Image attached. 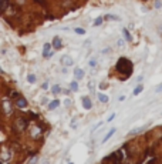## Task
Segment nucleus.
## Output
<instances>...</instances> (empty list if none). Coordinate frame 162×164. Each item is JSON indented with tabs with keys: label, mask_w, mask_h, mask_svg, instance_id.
I'll list each match as a JSON object with an SVG mask.
<instances>
[{
	"label": "nucleus",
	"mask_w": 162,
	"mask_h": 164,
	"mask_svg": "<svg viewBox=\"0 0 162 164\" xmlns=\"http://www.w3.org/2000/svg\"><path fill=\"white\" fill-rule=\"evenodd\" d=\"M102 22H104V17H98L97 20H95V22H94V27H98V26H100V24H102Z\"/></svg>",
	"instance_id": "obj_19"
},
{
	"label": "nucleus",
	"mask_w": 162,
	"mask_h": 164,
	"mask_svg": "<svg viewBox=\"0 0 162 164\" xmlns=\"http://www.w3.org/2000/svg\"><path fill=\"white\" fill-rule=\"evenodd\" d=\"M104 20H117V22H120L121 17L115 16V14H107V16H104Z\"/></svg>",
	"instance_id": "obj_14"
},
{
	"label": "nucleus",
	"mask_w": 162,
	"mask_h": 164,
	"mask_svg": "<svg viewBox=\"0 0 162 164\" xmlns=\"http://www.w3.org/2000/svg\"><path fill=\"white\" fill-rule=\"evenodd\" d=\"M16 130L17 131H24L27 128V120H24V117H19L16 118Z\"/></svg>",
	"instance_id": "obj_2"
},
{
	"label": "nucleus",
	"mask_w": 162,
	"mask_h": 164,
	"mask_svg": "<svg viewBox=\"0 0 162 164\" xmlns=\"http://www.w3.org/2000/svg\"><path fill=\"white\" fill-rule=\"evenodd\" d=\"M81 101H83V107L85 108V110H90V108L93 107V103H91L90 97H87V96H84V97L81 98Z\"/></svg>",
	"instance_id": "obj_7"
},
{
	"label": "nucleus",
	"mask_w": 162,
	"mask_h": 164,
	"mask_svg": "<svg viewBox=\"0 0 162 164\" xmlns=\"http://www.w3.org/2000/svg\"><path fill=\"white\" fill-rule=\"evenodd\" d=\"M36 80H37V77H36V76L34 74H31V73H30V74H27V81L28 83H36Z\"/></svg>",
	"instance_id": "obj_18"
},
{
	"label": "nucleus",
	"mask_w": 162,
	"mask_h": 164,
	"mask_svg": "<svg viewBox=\"0 0 162 164\" xmlns=\"http://www.w3.org/2000/svg\"><path fill=\"white\" fill-rule=\"evenodd\" d=\"M20 96H21V94H20L19 91H13V93L10 94V98H12V100H16V98H19Z\"/></svg>",
	"instance_id": "obj_23"
},
{
	"label": "nucleus",
	"mask_w": 162,
	"mask_h": 164,
	"mask_svg": "<svg viewBox=\"0 0 162 164\" xmlns=\"http://www.w3.org/2000/svg\"><path fill=\"white\" fill-rule=\"evenodd\" d=\"M74 32L77 33V34H85V30H84V29H80V27H75Z\"/></svg>",
	"instance_id": "obj_24"
},
{
	"label": "nucleus",
	"mask_w": 162,
	"mask_h": 164,
	"mask_svg": "<svg viewBox=\"0 0 162 164\" xmlns=\"http://www.w3.org/2000/svg\"><path fill=\"white\" fill-rule=\"evenodd\" d=\"M118 100H120V101H124V100H125V96H120V97H118Z\"/></svg>",
	"instance_id": "obj_32"
},
{
	"label": "nucleus",
	"mask_w": 162,
	"mask_h": 164,
	"mask_svg": "<svg viewBox=\"0 0 162 164\" xmlns=\"http://www.w3.org/2000/svg\"><path fill=\"white\" fill-rule=\"evenodd\" d=\"M122 34H124V40H127V42H132V36H131V33L127 30V29H124L122 30Z\"/></svg>",
	"instance_id": "obj_13"
},
{
	"label": "nucleus",
	"mask_w": 162,
	"mask_h": 164,
	"mask_svg": "<svg viewBox=\"0 0 162 164\" xmlns=\"http://www.w3.org/2000/svg\"><path fill=\"white\" fill-rule=\"evenodd\" d=\"M115 131H117V128H115V127H114V128H110V131H108V133H107V134H105V137L102 138V143H107V141H108V140H110V138H111L112 136H114V134H115Z\"/></svg>",
	"instance_id": "obj_10"
},
{
	"label": "nucleus",
	"mask_w": 162,
	"mask_h": 164,
	"mask_svg": "<svg viewBox=\"0 0 162 164\" xmlns=\"http://www.w3.org/2000/svg\"><path fill=\"white\" fill-rule=\"evenodd\" d=\"M9 6H10V0H0V14L5 13Z\"/></svg>",
	"instance_id": "obj_8"
},
{
	"label": "nucleus",
	"mask_w": 162,
	"mask_h": 164,
	"mask_svg": "<svg viewBox=\"0 0 162 164\" xmlns=\"http://www.w3.org/2000/svg\"><path fill=\"white\" fill-rule=\"evenodd\" d=\"M138 81H139V83H141V81H142V76H139L138 79H137V83H138Z\"/></svg>",
	"instance_id": "obj_34"
},
{
	"label": "nucleus",
	"mask_w": 162,
	"mask_h": 164,
	"mask_svg": "<svg viewBox=\"0 0 162 164\" xmlns=\"http://www.w3.org/2000/svg\"><path fill=\"white\" fill-rule=\"evenodd\" d=\"M64 104H65V106H67V107H68V106H70V104H71V103H70V100H65V101H64Z\"/></svg>",
	"instance_id": "obj_33"
},
{
	"label": "nucleus",
	"mask_w": 162,
	"mask_h": 164,
	"mask_svg": "<svg viewBox=\"0 0 162 164\" xmlns=\"http://www.w3.org/2000/svg\"><path fill=\"white\" fill-rule=\"evenodd\" d=\"M51 49H53L51 43H44V46H43V57L50 59V54L53 53V52H51Z\"/></svg>",
	"instance_id": "obj_4"
},
{
	"label": "nucleus",
	"mask_w": 162,
	"mask_h": 164,
	"mask_svg": "<svg viewBox=\"0 0 162 164\" xmlns=\"http://www.w3.org/2000/svg\"><path fill=\"white\" fill-rule=\"evenodd\" d=\"M51 91H53V93L54 94H57V93H60L61 91V87L58 84H56V86H53V89H51Z\"/></svg>",
	"instance_id": "obj_22"
},
{
	"label": "nucleus",
	"mask_w": 162,
	"mask_h": 164,
	"mask_svg": "<svg viewBox=\"0 0 162 164\" xmlns=\"http://www.w3.org/2000/svg\"><path fill=\"white\" fill-rule=\"evenodd\" d=\"M161 91H162V83H161V84H158L157 87H155V93H161Z\"/></svg>",
	"instance_id": "obj_25"
},
{
	"label": "nucleus",
	"mask_w": 162,
	"mask_h": 164,
	"mask_svg": "<svg viewBox=\"0 0 162 164\" xmlns=\"http://www.w3.org/2000/svg\"><path fill=\"white\" fill-rule=\"evenodd\" d=\"M98 100H100L101 103H108V96L104 93H98Z\"/></svg>",
	"instance_id": "obj_15"
},
{
	"label": "nucleus",
	"mask_w": 162,
	"mask_h": 164,
	"mask_svg": "<svg viewBox=\"0 0 162 164\" xmlns=\"http://www.w3.org/2000/svg\"><path fill=\"white\" fill-rule=\"evenodd\" d=\"M88 64H90V67H93V69H94V67H97V59H94V57H93V59H90Z\"/></svg>",
	"instance_id": "obj_20"
},
{
	"label": "nucleus",
	"mask_w": 162,
	"mask_h": 164,
	"mask_svg": "<svg viewBox=\"0 0 162 164\" xmlns=\"http://www.w3.org/2000/svg\"><path fill=\"white\" fill-rule=\"evenodd\" d=\"M27 106H28V101L23 97V96H20L19 98H16V107L17 108H26Z\"/></svg>",
	"instance_id": "obj_3"
},
{
	"label": "nucleus",
	"mask_w": 162,
	"mask_h": 164,
	"mask_svg": "<svg viewBox=\"0 0 162 164\" xmlns=\"http://www.w3.org/2000/svg\"><path fill=\"white\" fill-rule=\"evenodd\" d=\"M142 90H144V86L142 84H138L134 89V91H132V96H138L139 93H142Z\"/></svg>",
	"instance_id": "obj_16"
},
{
	"label": "nucleus",
	"mask_w": 162,
	"mask_h": 164,
	"mask_svg": "<svg viewBox=\"0 0 162 164\" xmlns=\"http://www.w3.org/2000/svg\"><path fill=\"white\" fill-rule=\"evenodd\" d=\"M41 89H43V90H47V89H48V83H47V81L41 84Z\"/></svg>",
	"instance_id": "obj_28"
},
{
	"label": "nucleus",
	"mask_w": 162,
	"mask_h": 164,
	"mask_svg": "<svg viewBox=\"0 0 162 164\" xmlns=\"http://www.w3.org/2000/svg\"><path fill=\"white\" fill-rule=\"evenodd\" d=\"M70 90H71V91H77V90H78V81H77V80H74V81L70 83Z\"/></svg>",
	"instance_id": "obj_17"
},
{
	"label": "nucleus",
	"mask_w": 162,
	"mask_h": 164,
	"mask_svg": "<svg viewBox=\"0 0 162 164\" xmlns=\"http://www.w3.org/2000/svg\"><path fill=\"white\" fill-rule=\"evenodd\" d=\"M51 46L54 47V49H61L63 47V40H61V37H58V36H56V37L53 39V42H51Z\"/></svg>",
	"instance_id": "obj_6"
},
{
	"label": "nucleus",
	"mask_w": 162,
	"mask_h": 164,
	"mask_svg": "<svg viewBox=\"0 0 162 164\" xmlns=\"http://www.w3.org/2000/svg\"><path fill=\"white\" fill-rule=\"evenodd\" d=\"M100 89H107V84H105V83H101V84H100Z\"/></svg>",
	"instance_id": "obj_31"
},
{
	"label": "nucleus",
	"mask_w": 162,
	"mask_h": 164,
	"mask_svg": "<svg viewBox=\"0 0 162 164\" xmlns=\"http://www.w3.org/2000/svg\"><path fill=\"white\" fill-rule=\"evenodd\" d=\"M115 116H117V114H115V113H112V114H111V116H110V117H108V118H107V121H108V123H110V121H112V120H114V118H115Z\"/></svg>",
	"instance_id": "obj_27"
},
{
	"label": "nucleus",
	"mask_w": 162,
	"mask_h": 164,
	"mask_svg": "<svg viewBox=\"0 0 162 164\" xmlns=\"http://www.w3.org/2000/svg\"><path fill=\"white\" fill-rule=\"evenodd\" d=\"M58 106H60V100H53V101H50V103H48V106H47V110H48V111H53V110H56Z\"/></svg>",
	"instance_id": "obj_9"
},
{
	"label": "nucleus",
	"mask_w": 162,
	"mask_h": 164,
	"mask_svg": "<svg viewBox=\"0 0 162 164\" xmlns=\"http://www.w3.org/2000/svg\"><path fill=\"white\" fill-rule=\"evenodd\" d=\"M60 61H61V64L64 66V67H70V66H73L74 64V61H73V59L70 56H67V54H64V56L60 59Z\"/></svg>",
	"instance_id": "obj_5"
},
{
	"label": "nucleus",
	"mask_w": 162,
	"mask_h": 164,
	"mask_svg": "<svg viewBox=\"0 0 162 164\" xmlns=\"http://www.w3.org/2000/svg\"><path fill=\"white\" fill-rule=\"evenodd\" d=\"M108 53H111V49H104L102 50V54H108Z\"/></svg>",
	"instance_id": "obj_30"
},
{
	"label": "nucleus",
	"mask_w": 162,
	"mask_h": 164,
	"mask_svg": "<svg viewBox=\"0 0 162 164\" xmlns=\"http://www.w3.org/2000/svg\"><path fill=\"white\" fill-rule=\"evenodd\" d=\"M115 70L118 74L122 76V79H130L131 74H132V71H134V64H132V61H131L130 59L121 57L120 60L117 61Z\"/></svg>",
	"instance_id": "obj_1"
},
{
	"label": "nucleus",
	"mask_w": 162,
	"mask_h": 164,
	"mask_svg": "<svg viewBox=\"0 0 162 164\" xmlns=\"http://www.w3.org/2000/svg\"><path fill=\"white\" fill-rule=\"evenodd\" d=\"M154 6H155V9H159V7H161V6H162L161 0H155V5H154Z\"/></svg>",
	"instance_id": "obj_26"
},
{
	"label": "nucleus",
	"mask_w": 162,
	"mask_h": 164,
	"mask_svg": "<svg viewBox=\"0 0 162 164\" xmlns=\"http://www.w3.org/2000/svg\"><path fill=\"white\" fill-rule=\"evenodd\" d=\"M144 128H145V127H138V128H134L132 131H130V136H132V134H137V133H141Z\"/></svg>",
	"instance_id": "obj_21"
},
{
	"label": "nucleus",
	"mask_w": 162,
	"mask_h": 164,
	"mask_svg": "<svg viewBox=\"0 0 162 164\" xmlns=\"http://www.w3.org/2000/svg\"><path fill=\"white\" fill-rule=\"evenodd\" d=\"M122 44H124V40L121 39V40H118V43H117V47H122Z\"/></svg>",
	"instance_id": "obj_29"
},
{
	"label": "nucleus",
	"mask_w": 162,
	"mask_h": 164,
	"mask_svg": "<svg viewBox=\"0 0 162 164\" xmlns=\"http://www.w3.org/2000/svg\"><path fill=\"white\" fill-rule=\"evenodd\" d=\"M74 77H75V80H81V79H84V70L83 69H75L74 70Z\"/></svg>",
	"instance_id": "obj_11"
},
{
	"label": "nucleus",
	"mask_w": 162,
	"mask_h": 164,
	"mask_svg": "<svg viewBox=\"0 0 162 164\" xmlns=\"http://www.w3.org/2000/svg\"><path fill=\"white\" fill-rule=\"evenodd\" d=\"M31 137L33 138H36V137H40L41 136V133H43V130L40 128V127H33L31 128Z\"/></svg>",
	"instance_id": "obj_12"
}]
</instances>
